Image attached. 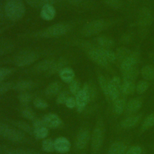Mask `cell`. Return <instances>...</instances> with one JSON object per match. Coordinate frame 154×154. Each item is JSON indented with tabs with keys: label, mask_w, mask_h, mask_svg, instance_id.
<instances>
[{
	"label": "cell",
	"mask_w": 154,
	"mask_h": 154,
	"mask_svg": "<svg viewBox=\"0 0 154 154\" xmlns=\"http://www.w3.org/2000/svg\"><path fill=\"white\" fill-rule=\"evenodd\" d=\"M72 28V26L69 23L59 22L33 32L31 36L34 38L45 39L58 38L67 34Z\"/></svg>",
	"instance_id": "obj_1"
},
{
	"label": "cell",
	"mask_w": 154,
	"mask_h": 154,
	"mask_svg": "<svg viewBox=\"0 0 154 154\" xmlns=\"http://www.w3.org/2000/svg\"><path fill=\"white\" fill-rule=\"evenodd\" d=\"M6 17L11 21H18L26 13L25 5L22 0H7L4 6Z\"/></svg>",
	"instance_id": "obj_2"
},
{
	"label": "cell",
	"mask_w": 154,
	"mask_h": 154,
	"mask_svg": "<svg viewBox=\"0 0 154 154\" xmlns=\"http://www.w3.org/2000/svg\"><path fill=\"white\" fill-rule=\"evenodd\" d=\"M105 125L102 118L99 119L91 134V148L94 154L97 153L102 147L105 138Z\"/></svg>",
	"instance_id": "obj_3"
},
{
	"label": "cell",
	"mask_w": 154,
	"mask_h": 154,
	"mask_svg": "<svg viewBox=\"0 0 154 154\" xmlns=\"http://www.w3.org/2000/svg\"><path fill=\"white\" fill-rule=\"evenodd\" d=\"M109 26V23L103 19H97L88 22L81 28L80 33L85 37L99 34Z\"/></svg>",
	"instance_id": "obj_4"
},
{
	"label": "cell",
	"mask_w": 154,
	"mask_h": 154,
	"mask_svg": "<svg viewBox=\"0 0 154 154\" xmlns=\"http://www.w3.org/2000/svg\"><path fill=\"white\" fill-rule=\"evenodd\" d=\"M38 58L39 55L36 51L32 49H23L13 57V62L15 66L23 67L33 64Z\"/></svg>",
	"instance_id": "obj_5"
},
{
	"label": "cell",
	"mask_w": 154,
	"mask_h": 154,
	"mask_svg": "<svg viewBox=\"0 0 154 154\" xmlns=\"http://www.w3.org/2000/svg\"><path fill=\"white\" fill-rule=\"evenodd\" d=\"M0 137L13 142H20L25 138V133L17 128H13L0 122Z\"/></svg>",
	"instance_id": "obj_6"
},
{
	"label": "cell",
	"mask_w": 154,
	"mask_h": 154,
	"mask_svg": "<svg viewBox=\"0 0 154 154\" xmlns=\"http://www.w3.org/2000/svg\"><path fill=\"white\" fill-rule=\"evenodd\" d=\"M76 100V108L78 112H82L90 101L88 83L85 82L79 91L75 96Z\"/></svg>",
	"instance_id": "obj_7"
},
{
	"label": "cell",
	"mask_w": 154,
	"mask_h": 154,
	"mask_svg": "<svg viewBox=\"0 0 154 154\" xmlns=\"http://www.w3.org/2000/svg\"><path fill=\"white\" fill-rule=\"evenodd\" d=\"M91 138L90 130L85 127L81 128L78 132L75 141L76 149L81 150L84 149L88 145Z\"/></svg>",
	"instance_id": "obj_8"
},
{
	"label": "cell",
	"mask_w": 154,
	"mask_h": 154,
	"mask_svg": "<svg viewBox=\"0 0 154 154\" xmlns=\"http://www.w3.org/2000/svg\"><path fill=\"white\" fill-rule=\"evenodd\" d=\"M85 53L88 58L97 66L103 68H107L109 66V62L99 51L98 46H95L94 48L86 51Z\"/></svg>",
	"instance_id": "obj_9"
},
{
	"label": "cell",
	"mask_w": 154,
	"mask_h": 154,
	"mask_svg": "<svg viewBox=\"0 0 154 154\" xmlns=\"http://www.w3.org/2000/svg\"><path fill=\"white\" fill-rule=\"evenodd\" d=\"M121 80L117 76H113L108 82V96L109 99L112 102L118 99L121 93Z\"/></svg>",
	"instance_id": "obj_10"
},
{
	"label": "cell",
	"mask_w": 154,
	"mask_h": 154,
	"mask_svg": "<svg viewBox=\"0 0 154 154\" xmlns=\"http://www.w3.org/2000/svg\"><path fill=\"white\" fill-rule=\"evenodd\" d=\"M33 135L37 140H43L49 134V129L45 125L42 119L35 118L32 120Z\"/></svg>",
	"instance_id": "obj_11"
},
{
	"label": "cell",
	"mask_w": 154,
	"mask_h": 154,
	"mask_svg": "<svg viewBox=\"0 0 154 154\" xmlns=\"http://www.w3.org/2000/svg\"><path fill=\"white\" fill-rule=\"evenodd\" d=\"M153 21V15L151 10L146 7L139 10L137 16V22L140 26H149Z\"/></svg>",
	"instance_id": "obj_12"
},
{
	"label": "cell",
	"mask_w": 154,
	"mask_h": 154,
	"mask_svg": "<svg viewBox=\"0 0 154 154\" xmlns=\"http://www.w3.org/2000/svg\"><path fill=\"white\" fill-rule=\"evenodd\" d=\"M42 119L48 129H55L60 128L63 124L61 118L55 113H48L44 115Z\"/></svg>",
	"instance_id": "obj_13"
},
{
	"label": "cell",
	"mask_w": 154,
	"mask_h": 154,
	"mask_svg": "<svg viewBox=\"0 0 154 154\" xmlns=\"http://www.w3.org/2000/svg\"><path fill=\"white\" fill-rule=\"evenodd\" d=\"M55 150L61 154L68 153L71 149L70 141L64 137H58L54 140Z\"/></svg>",
	"instance_id": "obj_14"
},
{
	"label": "cell",
	"mask_w": 154,
	"mask_h": 154,
	"mask_svg": "<svg viewBox=\"0 0 154 154\" xmlns=\"http://www.w3.org/2000/svg\"><path fill=\"white\" fill-rule=\"evenodd\" d=\"M139 61V55L137 52H132L120 63L122 72L126 71L136 66Z\"/></svg>",
	"instance_id": "obj_15"
},
{
	"label": "cell",
	"mask_w": 154,
	"mask_h": 154,
	"mask_svg": "<svg viewBox=\"0 0 154 154\" xmlns=\"http://www.w3.org/2000/svg\"><path fill=\"white\" fill-rule=\"evenodd\" d=\"M57 11L53 4H46L40 8V16L45 21H51L56 16Z\"/></svg>",
	"instance_id": "obj_16"
},
{
	"label": "cell",
	"mask_w": 154,
	"mask_h": 154,
	"mask_svg": "<svg viewBox=\"0 0 154 154\" xmlns=\"http://www.w3.org/2000/svg\"><path fill=\"white\" fill-rule=\"evenodd\" d=\"M55 60L53 58H46L37 63L33 67V71L37 73L48 72L51 69Z\"/></svg>",
	"instance_id": "obj_17"
},
{
	"label": "cell",
	"mask_w": 154,
	"mask_h": 154,
	"mask_svg": "<svg viewBox=\"0 0 154 154\" xmlns=\"http://www.w3.org/2000/svg\"><path fill=\"white\" fill-rule=\"evenodd\" d=\"M142 118V114H137L128 116L122 120L120 122V126L123 129H131L140 123Z\"/></svg>",
	"instance_id": "obj_18"
},
{
	"label": "cell",
	"mask_w": 154,
	"mask_h": 154,
	"mask_svg": "<svg viewBox=\"0 0 154 154\" xmlns=\"http://www.w3.org/2000/svg\"><path fill=\"white\" fill-rule=\"evenodd\" d=\"M67 63L68 60L64 57H61L57 60H55L51 69L47 72V75L50 76L55 73H58L60 70H61L64 67H66Z\"/></svg>",
	"instance_id": "obj_19"
},
{
	"label": "cell",
	"mask_w": 154,
	"mask_h": 154,
	"mask_svg": "<svg viewBox=\"0 0 154 154\" xmlns=\"http://www.w3.org/2000/svg\"><path fill=\"white\" fill-rule=\"evenodd\" d=\"M63 85L60 81H54L47 85L45 89V94L48 97L57 96L62 90Z\"/></svg>",
	"instance_id": "obj_20"
},
{
	"label": "cell",
	"mask_w": 154,
	"mask_h": 154,
	"mask_svg": "<svg viewBox=\"0 0 154 154\" xmlns=\"http://www.w3.org/2000/svg\"><path fill=\"white\" fill-rule=\"evenodd\" d=\"M35 85V84L33 81L29 79H23L18 81L15 84H13V89L20 92L28 91V90L33 88Z\"/></svg>",
	"instance_id": "obj_21"
},
{
	"label": "cell",
	"mask_w": 154,
	"mask_h": 154,
	"mask_svg": "<svg viewBox=\"0 0 154 154\" xmlns=\"http://www.w3.org/2000/svg\"><path fill=\"white\" fill-rule=\"evenodd\" d=\"M58 75L61 80L67 84H69L75 79V71L72 68L67 66L64 67L61 70H60L58 73Z\"/></svg>",
	"instance_id": "obj_22"
},
{
	"label": "cell",
	"mask_w": 154,
	"mask_h": 154,
	"mask_svg": "<svg viewBox=\"0 0 154 154\" xmlns=\"http://www.w3.org/2000/svg\"><path fill=\"white\" fill-rule=\"evenodd\" d=\"M14 49V44L10 40L0 38V56L10 54Z\"/></svg>",
	"instance_id": "obj_23"
},
{
	"label": "cell",
	"mask_w": 154,
	"mask_h": 154,
	"mask_svg": "<svg viewBox=\"0 0 154 154\" xmlns=\"http://www.w3.org/2000/svg\"><path fill=\"white\" fill-rule=\"evenodd\" d=\"M96 42L98 46L102 48L111 49L114 46V42L112 38L107 35H99L96 38Z\"/></svg>",
	"instance_id": "obj_24"
},
{
	"label": "cell",
	"mask_w": 154,
	"mask_h": 154,
	"mask_svg": "<svg viewBox=\"0 0 154 154\" xmlns=\"http://www.w3.org/2000/svg\"><path fill=\"white\" fill-rule=\"evenodd\" d=\"M126 147L124 143L116 141L112 143L109 147L108 154H125Z\"/></svg>",
	"instance_id": "obj_25"
},
{
	"label": "cell",
	"mask_w": 154,
	"mask_h": 154,
	"mask_svg": "<svg viewBox=\"0 0 154 154\" xmlns=\"http://www.w3.org/2000/svg\"><path fill=\"white\" fill-rule=\"evenodd\" d=\"M143 105V101L140 98H132L130 99L126 105V110L129 113L138 111Z\"/></svg>",
	"instance_id": "obj_26"
},
{
	"label": "cell",
	"mask_w": 154,
	"mask_h": 154,
	"mask_svg": "<svg viewBox=\"0 0 154 154\" xmlns=\"http://www.w3.org/2000/svg\"><path fill=\"white\" fill-rule=\"evenodd\" d=\"M136 85L134 82L123 81L121 85V93L125 96L133 94L135 91Z\"/></svg>",
	"instance_id": "obj_27"
},
{
	"label": "cell",
	"mask_w": 154,
	"mask_h": 154,
	"mask_svg": "<svg viewBox=\"0 0 154 154\" xmlns=\"http://www.w3.org/2000/svg\"><path fill=\"white\" fill-rule=\"evenodd\" d=\"M139 75V70L135 67H132L129 70L122 72L123 81L134 82Z\"/></svg>",
	"instance_id": "obj_28"
},
{
	"label": "cell",
	"mask_w": 154,
	"mask_h": 154,
	"mask_svg": "<svg viewBox=\"0 0 154 154\" xmlns=\"http://www.w3.org/2000/svg\"><path fill=\"white\" fill-rule=\"evenodd\" d=\"M141 74L146 81L154 80V66L151 64L144 66L141 69Z\"/></svg>",
	"instance_id": "obj_29"
},
{
	"label": "cell",
	"mask_w": 154,
	"mask_h": 154,
	"mask_svg": "<svg viewBox=\"0 0 154 154\" xmlns=\"http://www.w3.org/2000/svg\"><path fill=\"white\" fill-rule=\"evenodd\" d=\"M126 102L124 98L119 97L113 102V111L116 115L122 114L126 109Z\"/></svg>",
	"instance_id": "obj_30"
},
{
	"label": "cell",
	"mask_w": 154,
	"mask_h": 154,
	"mask_svg": "<svg viewBox=\"0 0 154 154\" xmlns=\"http://www.w3.org/2000/svg\"><path fill=\"white\" fill-rule=\"evenodd\" d=\"M97 81H98L99 85L102 93L105 95V97L107 99H109V96H108V82H109V81H108L106 79V78H105V76L99 73L97 75Z\"/></svg>",
	"instance_id": "obj_31"
},
{
	"label": "cell",
	"mask_w": 154,
	"mask_h": 154,
	"mask_svg": "<svg viewBox=\"0 0 154 154\" xmlns=\"http://www.w3.org/2000/svg\"><path fill=\"white\" fill-rule=\"evenodd\" d=\"M13 124L16 127H17V129H19L23 132H24V133L25 132V133L29 134L30 135L33 134L32 126L30 125L27 122L22 121V120H18V121L14 122Z\"/></svg>",
	"instance_id": "obj_32"
},
{
	"label": "cell",
	"mask_w": 154,
	"mask_h": 154,
	"mask_svg": "<svg viewBox=\"0 0 154 154\" xmlns=\"http://www.w3.org/2000/svg\"><path fill=\"white\" fill-rule=\"evenodd\" d=\"M154 125V111L149 114L143 120L140 130L141 132H143L150 128H151Z\"/></svg>",
	"instance_id": "obj_33"
},
{
	"label": "cell",
	"mask_w": 154,
	"mask_h": 154,
	"mask_svg": "<svg viewBox=\"0 0 154 154\" xmlns=\"http://www.w3.org/2000/svg\"><path fill=\"white\" fill-rule=\"evenodd\" d=\"M25 1L30 7L35 8H40L46 4H54L56 0H25Z\"/></svg>",
	"instance_id": "obj_34"
},
{
	"label": "cell",
	"mask_w": 154,
	"mask_h": 154,
	"mask_svg": "<svg viewBox=\"0 0 154 154\" xmlns=\"http://www.w3.org/2000/svg\"><path fill=\"white\" fill-rule=\"evenodd\" d=\"M131 51L125 46H121L117 49L115 54L116 60L121 63L126 57H127L131 53Z\"/></svg>",
	"instance_id": "obj_35"
},
{
	"label": "cell",
	"mask_w": 154,
	"mask_h": 154,
	"mask_svg": "<svg viewBox=\"0 0 154 154\" xmlns=\"http://www.w3.org/2000/svg\"><path fill=\"white\" fill-rule=\"evenodd\" d=\"M99 51L109 63H113L116 61V54L110 49L102 48L98 46Z\"/></svg>",
	"instance_id": "obj_36"
},
{
	"label": "cell",
	"mask_w": 154,
	"mask_h": 154,
	"mask_svg": "<svg viewBox=\"0 0 154 154\" xmlns=\"http://www.w3.org/2000/svg\"><path fill=\"white\" fill-rule=\"evenodd\" d=\"M42 149L44 152L48 153L55 151L54 140L49 138L43 139L42 142Z\"/></svg>",
	"instance_id": "obj_37"
},
{
	"label": "cell",
	"mask_w": 154,
	"mask_h": 154,
	"mask_svg": "<svg viewBox=\"0 0 154 154\" xmlns=\"http://www.w3.org/2000/svg\"><path fill=\"white\" fill-rule=\"evenodd\" d=\"M18 100L22 105H28L32 100V95L28 91L20 92L18 95Z\"/></svg>",
	"instance_id": "obj_38"
},
{
	"label": "cell",
	"mask_w": 154,
	"mask_h": 154,
	"mask_svg": "<svg viewBox=\"0 0 154 154\" xmlns=\"http://www.w3.org/2000/svg\"><path fill=\"white\" fill-rule=\"evenodd\" d=\"M80 81L78 79H75L69 84V92L73 96H76L81 88Z\"/></svg>",
	"instance_id": "obj_39"
},
{
	"label": "cell",
	"mask_w": 154,
	"mask_h": 154,
	"mask_svg": "<svg viewBox=\"0 0 154 154\" xmlns=\"http://www.w3.org/2000/svg\"><path fill=\"white\" fill-rule=\"evenodd\" d=\"M149 84L146 80H141L139 81L136 85L135 91L138 94H142L144 93L149 88Z\"/></svg>",
	"instance_id": "obj_40"
},
{
	"label": "cell",
	"mask_w": 154,
	"mask_h": 154,
	"mask_svg": "<svg viewBox=\"0 0 154 154\" xmlns=\"http://www.w3.org/2000/svg\"><path fill=\"white\" fill-rule=\"evenodd\" d=\"M33 105L38 109H45L49 106L48 102L45 99L40 97H36L34 99Z\"/></svg>",
	"instance_id": "obj_41"
},
{
	"label": "cell",
	"mask_w": 154,
	"mask_h": 154,
	"mask_svg": "<svg viewBox=\"0 0 154 154\" xmlns=\"http://www.w3.org/2000/svg\"><path fill=\"white\" fill-rule=\"evenodd\" d=\"M21 114L23 118L28 120H33L35 117V114L32 109L28 107L23 108L21 111Z\"/></svg>",
	"instance_id": "obj_42"
},
{
	"label": "cell",
	"mask_w": 154,
	"mask_h": 154,
	"mask_svg": "<svg viewBox=\"0 0 154 154\" xmlns=\"http://www.w3.org/2000/svg\"><path fill=\"white\" fill-rule=\"evenodd\" d=\"M7 154H39L37 152L34 150L25 149H13L9 150Z\"/></svg>",
	"instance_id": "obj_43"
},
{
	"label": "cell",
	"mask_w": 154,
	"mask_h": 154,
	"mask_svg": "<svg viewBox=\"0 0 154 154\" xmlns=\"http://www.w3.org/2000/svg\"><path fill=\"white\" fill-rule=\"evenodd\" d=\"M13 72V69L7 67H0V82H3Z\"/></svg>",
	"instance_id": "obj_44"
},
{
	"label": "cell",
	"mask_w": 154,
	"mask_h": 154,
	"mask_svg": "<svg viewBox=\"0 0 154 154\" xmlns=\"http://www.w3.org/2000/svg\"><path fill=\"white\" fill-rule=\"evenodd\" d=\"M102 1L105 5L114 9H119L123 5L122 0H102Z\"/></svg>",
	"instance_id": "obj_45"
},
{
	"label": "cell",
	"mask_w": 154,
	"mask_h": 154,
	"mask_svg": "<svg viewBox=\"0 0 154 154\" xmlns=\"http://www.w3.org/2000/svg\"><path fill=\"white\" fill-rule=\"evenodd\" d=\"M13 83L11 82H0V94H3L13 88Z\"/></svg>",
	"instance_id": "obj_46"
},
{
	"label": "cell",
	"mask_w": 154,
	"mask_h": 154,
	"mask_svg": "<svg viewBox=\"0 0 154 154\" xmlns=\"http://www.w3.org/2000/svg\"><path fill=\"white\" fill-rule=\"evenodd\" d=\"M69 96L67 91H61L57 96L56 98V102L57 104L61 105L64 104L66 99Z\"/></svg>",
	"instance_id": "obj_47"
},
{
	"label": "cell",
	"mask_w": 154,
	"mask_h": 154,
	"mask_svg": "<svg viewBox=\"0 0 154 154\" xmlns=\"http://www.w3.org/2000/svg\"><path fill=\"white\" fill-rule=\"evenodd\" d=\"M143 149L141 147L138 145L130 147L126 151L125 154H141Z\"/></svg>",
	"instance_id": "obj_48"
},
{
	"label": "cell",
	"mask_w": 154,
	"mask_h": 154,
	"mask_svg": "<svg viewBox=\"0 0 154 154\" xmlns=\"http://www.w3.org/2000/svg\"><path fill=\"white\" fill-rule=\"evenodd\" d=\"M89 87V93H90V101H93L95 100L97 96V89L95 85L93 83H89L88 84Z\"/></svg>",
	"instance_id": "obj_49"
},
{
	"label": "cell",
	"mask_w": 154,
	"mask_h": 154,
	"mask_svg": "<svg viewBox=\"0 0 154 154\" xmlns=\"http://www.w3.org/2000/svg\"><path fill=\"white\" fill-rule=\"evenodd\" d=\"M65 106L69 108V109H73L74 108H76V100L75 97L73 96H69L67 99H66L65 103Z\"/></svg>",
	"instance_id": "obj_50"
},
{
	"label": "cell",
	"mask_w": 154,
	"mask_h": 154,
	"mask_svg": "<svg viewBox=\"0 0 154 154\" xmlns=\"http://www.w3.org/2000/svg\"><path fill=\"white\" fill-rule=\"evenodd\" d=\"M132 40V37L131 34H124L120 38V41L123 44L127 45L131 43V40Z\"/></svg>",
	"instance_id": "obj_51"
},
{
	"label": "cell",
	"mask_w": 154,
	"mask_h": 154,
	"mask_svg": "<svg viewBox=\"0 0 154 154\" xmlns=\"http://www.w3.org/2000/svg\"><path fill=\"white\" fill-rule=\"evenodd\" d=\"M67 2L73 6H79L83 4L85 0H66Z\"/></svg>",
	"instance_id": "obj_52"
},
{
	"label": "cell",
	"mask_w": 154,
	"mask_h": 154,
	"mask_svg": "<svg viewBox=\"0 0 154 154\" xmlns=\"http://www.w3.org/2000/svg\"><path fill=\"white\" fill-rule=\"evenodd\" d=\"M5 15L4 13V8H0V20L3 17V16Z\"/></svg>",
	"instance_id": "obj_53"
}]
</instances>
